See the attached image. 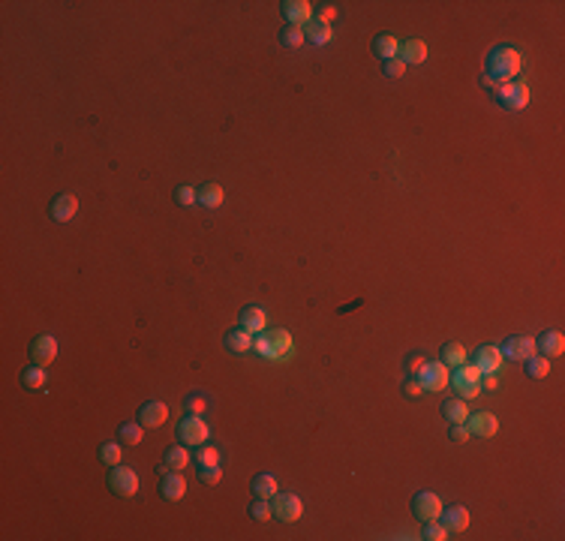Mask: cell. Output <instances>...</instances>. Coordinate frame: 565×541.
I'll use <instances>...</instances> for the list:
<instances>
[{
    "instance_id": "cell-1",
    "label": "cell",
    "mask_w": 565,
    "mask_h": 541,
    "mask_svg": "<svg viewBox=\"0 0 565 541\" xmlns=\"http://www.w3.org/2000/svg\"><path fill=\"white\" fill-rule=\"evenodd\" d=\"M521 73H523V51L521 49L502 42V45H493L488 51V61H484V85L488 87L514 82Z\"/></svg>"
},
{
    "instance_id": "cell-2",
    "label": "cell",
    "mask_w": 565,
    "mask_h": 541,
    "mask_svg": "<svg viewBox=\"0 0 565 541\" xmlns=\"http://www.w3.org/2000/svg\"><path fill=\"white\" fill-rule=\"evenodd\" d=\"M253 352L259 358L280 364V361H289L295 355V340H292V334L286 328H268L253 337Z\"/></svg>"
},
{
    "instance_id": "cell-3",
    "label": "cell",
    "mask_w": 565,
    "mask_h": 541,
    "mask_svg": "<svg viewBox=\"0 0 565 541\" xmlns=\"http://www.w3.org/2000/svg\"><path fill=\"white\" fill-rule=\"evenodd\" d=\"M493 94H496V103H499L502 108H508V111H523V108H529V99H533L529 85L521 82V78L505 82V85H496Z\"/></svg>"
},
{
    "instance_id": "cell-4",
    "label": "cell",
    "mask_w": 565,
    "mask_h": 541,
    "mask_svg": "<svg viewBox=\"0 0 565 541\" xmlns=\"http://www.w3.org/2000/svg\"><path fill=\"white\" fill-rule=\"evenodd\" d=\"M481 367L478 364H460L454 367V373H451V385H454L457 397L463 400H476L481 394Z\"/></svg>"
},
{
    "instance_id": "cell-5",
    "label": "cell",
    "mask_w": 565,
    "mask_h": 541,
    "mask_svg": "<svg viewBox=\"0 0 565 541\" xmlns=\"http://www.w3.org/2000/svg\"><path fill=\"white\" fill-rule=\"evenodd\" d=\"M178 439H180V445H187V448H199V445H205L208 439H211V427H208V421L201 418V415H184V418L178 421Z\"/></svg>"
},
{
    "instance_id": "cell-6",
    "label": "cell",
    "mask_w": 565,
    "mask_h": 541,
    "mask_svg": "<svg viewBox=\"0 0 565 541\" xmlns=\"http://www.w3.org/2000/svg\"><path fill=\"white\" fill-rule=\"evenodd\" d=\"M108 490L115 496H123V499H130V496L139 493V472L132 466H108Z\"/></svg>"
},
{
    "instance_id": "cell-7",
    "label": "cell",
    "mask_w": 565,
    "mask_h": 541,
    "mask_svg": "<svg viewBox=\"0 0 565 541\" xmlns=\"http://www.w3.org/2000/svg\"><path fill=\"white\" fill-rule=\"evenodd\" d=\"M271 509H274V517L280 523H295V521H301V514H304V502H301V496H295V493H274L271 496Z\"/></svg>"
},
{
    "instance_id": "cell-8",
    "label": "cell",
    "mask_w": 565,
    "mask_h": 541,
    "mask_svg": "<svg viewBox=\"0 0 565 541\" xmlns=\"http://www.w3.org/2000/svg\"><path fill=\"white\" fill-rule=\"evenodd\" d=\"M418 379H421V385H424L427 394L445 391L448 382H451V367H445L442 361H427V364L421 367V373H418Z\"/></svg>"
},
{
    "instance_id": "cell-9",
    "label": "cell",
    "mask_w": 565,
    "mask_h": 541,
    "mask_svg": "<svg viewBox=\"0 0 565 541\" xmlns=\"http://www.w3.org/2000/svg\"><path fill=\"white\" fill-rule=\"evenodd\" d=\"M442 509H445L442 499H439L436 493H430V490H418V493L412 496V514H415L421 523H427V521H439Z\"/></svg>"
},
{
    "instance_id": "cell-10",
    "label": "cell",
    "mask_w": 565,
    "mask_h": 541,
    "mask_svg": "<svg viewBox=\"0 0 565 541\" xmlns=\"http://www.w3.org/2000/svg\"><path fill=\"white\" fill-rule=\"evenodd\" d=\"M280 13L292 27H307L310 21L316 18V9H313L310 0H282Z\"/></svg>"
},
{
    "instance_id": "cell-11",
    "label": "cell",
    "mask_w": 565,
    "mask_h": 541,
    "mask_svg": "<svg viewBox=\"0 0 565 541\" xmlns=\"http://www.w3.org/2000/svg\"><path fill=\"white\" fill-rule=\"evenodd\" d=\"M499 352L505 361H526L529 355H535V340L526 334H511L508 340L499 346Z\"/></svg>"
},
{
    "instance_id": "cell-12",
    "label": "cell",
    "mask_w": 565,
    "mask_h": 541,
    "mask_svg": "<svg viewBox=\"0 0 565 541\" xmlns=\"http://www.w3.org/2000/svg\"><path fill=\"white\" fill-rule=\"evenodd\" d=\"M160 496H163L166 502H178V499H184V496H187V478L180 475L178 469L163 472V475H160Z\"/></svg>"
},
{
    "instance_id": "cell-13",
    "label": "cell",
    "mask_w": 565,
    "mask_h": 541,
    "mask_svg": "<svg viewBox=\"0 0 565 541\" xmlns=\"http://www.w3.org/2000/svg\"><path fill=\"white\" fill-rule=\"evenodd\" d=\"M168 421V406L163 400H148L139 409V424L144 430H156V427H163Z\"/></svg>"
},
{
    "instance_id": "cell-14",
    "label": "cell",
    "mask_w": 565,
    "mask_h": 541,
    "mask_svg": "<svg viewBox=\"0 0 565 541\" xmlns=\"http://www.w3.org/2000/svg\"><path fill=\"white\" fill-rule=\"evenodd\" d=\"M466 427H469V433L478 436V439H490V436L499 433V421H496L493 412H469Z\"/></svg>"
},
{
    "instance_id": "cell-15",
    "label": "cell",
    "mask_w": 565,
    "mask_h": 541,
    "mask_svg": "<svg viewBox=\"0 0 565 541\" xmlns=\"http://www.w3.org/2000/svg\"><path fill=\"white\" fill-rule=\"evenodd\" d=\"M30 358H33V364L49 367L51 361L58 358V340H54L51 334H39L37 340L30 343Z\"/></svg>"
},
{
    "instance_id": "cell-16",
    "label": "cell",
    "mask_w": 565,
    "mask_h": 541,
    "mask_svg": "<svg viewBox=\"0 0 565 541\" xmlns=\"http://www.w3.org/2000/svg\"><path fill=\"white\" fill-rule=\"evenodd\" d=\"M535 352L545 355V358H557L565 352V337L562 331H541L535 337Z\"/></svg>"
},
{
    "instance_id": "cell-17",
    "label": "cell",
    "mask_w": 565,
    "mask_h": 541,
    "mask_svg": "<svg viewBox=\"0 0 565 541\" xmlns=\"http://www.w3.org/2000/svg\"><path fill=\"white\" fill-rule=\"evenodd\" d=\"M476 364L481 367V373H502L505 358H502V352H499V346H478Z\"/></svg>"
},
{
    "instance_id": "cell-18",
    "label": "cell",
    "mask_w": 565,
    "mask_h": 541,
    "mask_svg": "<svg viewBox=\"0 0 565 541\" xmlns=\"http://www.w3.org/2000/svg\"><path fill=\"white\" fill-rule=\"evenodd\" d=\"M241 328L250 331L253 337L262 334V331H268V313H265V307H259V304H250V307H244V310H241Z\"/></svg>"
},
{
    "instance_id": "cell-19",
    "label": "cell",
    "mask_w": 565,
    "mask_h": 541,
    "mask_svg": "<svg viewBox=\"0 0 565 541\" xmlns=\"http://www.w3.org/2000/svg\"><path fill=\"white\" fill-rule=\"evenodd\" d=\"M439 523H442L448 533H463V529L469 526V509L466 505H448L439 514Z\"/></svg>"
},
{
    "instance_id": "cell-20",
    "label": "cell",
    "mask_w": 565,
    "mask_h": 541,
    "mask_svg": "<svg viewBox=\"0 0 565 541\" xmlns=\"http://www.w3.org/2000/svg\"><path fill=\"white\" fill-rule=\"evenodd\" d=\"M51 220L54 223H70L75 213H78V199L73 196V193H61V196H54V201H51Z\"/></svg>"
},
{
    "instance_id": "cell-21",
    "label": "cell",
    "mask_w": 565,
    "mask_h": 541,
    "mask_svg": "<svg viewBox=\"0 0 565 541\" xmlns=\"http://www.w3.org/2000/svg\"><path fill=\"white\" fill-rule=\"evenodd\" d=\"M373 54L385 63V61H394L400 54V39L391 37V33H379V37H373Z\"/></svg>"
},
{
    "instance_id": "cell-22",
    "label": "cell",
    "mask_w": 565,
    "mask_h": 541,
    "mask_svg": "<svg viewBox=\"0 0 565 541\" xmlns=\"http://www.w3.org/2000/svg\"><path fill=\"white\" fill-rule=\"evenodd\" d=\"M442 418L448 424H466V418H469V400H463V397L442 400Z\"/></svg>"
},
{
    "instance_id": "cell-23",
    "label": "cell",
    "mask_w": 565,
    "mask_h": 541,
    "mask_svg": "<svg viewBox=\"0 0 565 541\" xmlns=\"http://www.w3.org/2000/svg\"><path fill=\"white\" fill-rule=\"evenodd\" d=\"M397 58H400L406 66H418V63H424V61H427V42H424V39H406Z\"/></svg>"
},
{
    "instance_id": "cell-24",
    "label": "cell",
    "mask_w": 565,
    "mask_h": 541,
    "mask_svg": "<svg viewBox=\"0 0 565 541\" xmlns=\"http://www.w3.org/2000/svg\"><path fill=\"white\" fill-rule=\"evenodd\" d=\"M223 343H225V349H229V352L244 355V352H250V349H253V334L244 331V328H232L229 334L223 337Z\"/></svg>"
},
{
    "instance_id": "cell-25",
    "label": "cell",
    "mask_w": 565,
    "mask_h": 541,
    "mask_svg": "<svg viewBox=\"0 0 565 541\" xmlns=\"http://www.w3.org/2000/svg\"><path fill=\"white\" fill-rule=\"evenodd\" d=\"M223 199H225V189H223L220 184H213V180H208V184L199 187V205H201V208L217 211V208L223 205Z\"/></svg>"
},
{
    "instance_id": "cell-26",
    "label": "cell",
    "mask_w": 565,
    "mask_h": 541,
    "mask_svg": "<svg viewBox=\"0 0 565 541\" xmlns=\"http://www.w3.org/2000/svg\"><path fill=\"white\" fill-rule=\"evenodd\" d=\"M304 39L307 42H313V45H328L334 39V30H331V25H322V21H310L307 27H304Z\"/></svg>"
},
{
    "instance_id": "cell-27",
    "label": "cell",
    "mask_w": 565,
    "mask_h": 541,
    "mask_svg": "<svg viewBox=\"0 0 565 541\" xmlns=\"http://www.w3.org/2000/svg\"><path fill=\"white\" fill-rule=\"evenodd\" d=\"M439 361H442L445 367H460V364H466V349H463V343H442Z\"/></svg>"
},
{
    "instance_id": "cell-28",
    "label": "cell",
    "mask_w": 565,
    "mask_h": 541,
    "mask_svg": "<svg viewBox=\"0 0 565 541\" xmlns=\"http://www.w3.org/2000/svg\"><path fill=\"white\" fill-rule=\"evenodd\" d=\"M166 466L168 469H178V472H184L187 469V464H193V454L187 451V445H172L166 451Z\"/></svg>"
},
{
    "instance_id": "cell-29",
    "label": "cell",
    "mask_w": 565,
    "mask_h": 541,
    "mask_svg": "<svg viewBox=\"0 0 565 541\" xmlns=\"http://www.w3.org/2000/svg\"><path fill=\"white\" fill-rule=\"evenodd\" d=\"M250 487H253L256 496H262V499H271V496L280 490V484H277V478L271 475V472H259V475L250 481Z\"/></svg>"
},
{
    "instance_id": "cell-30",
    "label": "cell",
    "mask_w": 565,
    "mask_h": 541,
    "mask_svg": "<svg viewBox=\"0 0 565 541\" xmlns=\"http://www.w3.org/2000/svg\"><path fill=\"white\" fill-rule=\"evenodd\" d=\"M45 382H49V373H45V367H39V364H33V367H27L25 373H21V385H25L27 391H42Z\"/></svg>"
},
{
    "instance_id": "cell-31",
    "label": "cell",
    "mask_w": 565,
    "mask_h": 541,
    "mask_svg": "<svg viewBox=\"0 0 565 541\" xmlns=\"http://www.w3.org/2000/svg\"><path fill=\"white\" fill-rule=\"evenodd\" d=\"M220 460H223L220 448H217V445H211V442L199 445V448L193 451V464H196V466H217Z\"/></svg>"
},
{
    "instance_id": "cell-32",
    "label": "cell",
    "mask_w": 565,
    "mask_h": 541,
    "mask_svg": "<svg viewBox=\"0 0 565 541\" xmlns=\"http://www.w3.org/2000/svg\"><path fill=\"white\" fill-rule=\"evenodd\" d=\"M550 370H553V367H550V358L538 355V352L526 358V373L533 376V379H547V376H550Z\"/></svg>"
},
{
    "instance_id": "cell-33",
    "label": "cell",
    "mask_w": 565,
    "mask_h": 541,
    "mask_svg": "<svg viewBox=\"0 0 565 541\" xmlns=\"http://www.w3.org/2000/svg\"><path fill=\"white\" fill-rule=\"evenodd\" d=\"M118 439L123 445H142L144 442V427L139 421H130V424H120Z\"/></svg>"
},
{
    "instance_id": "cell-34",
    "label": "cell",
    "mask_w": 565,
    "mask_h": 541,
    "mask_svg": "<svg viewBox=\"0 0 565 541\" xmlns=\"http://www.w3.org/2000/svg\"><path fill=\"white\" fill-rule=\"evenodd\" d=\"M99 460H103L106 466H118L120 460H123L120 442H103V445H99Z\"/></svg>"
},
{
    "instance_id": "cell-35",
    "label": "cell",
    "mask_w": 565,
    "mask_h": 541,
    "mask_svg": "<svg viewBox=\"0 0 565 541\" xmlns=\"http://www.w3.org/2000/svg\"><path fill=\"white\" fill-rule=\"evenodd\" d=\"M280 42L286 45V49H301V45L307 42V39H304V27H292V25H286V27L280 30Z\"/></svg>"
},
{
    "instance_id": "cell-36",
    "label": "cell",
    "mask_w": 565,
    "mask_h": 541,
    "mask_svg": "<svg viewBox=\"0 0 565 541\" xmlns=\"http://www.w3.org/2000/svg\"><path fill=\"white\" fill-rule=\"evenodd\" d=\"M250 517H253V521H259V523L271 521V517H274V509H271V499H262V496H256V502L250 505Z\"/></svg>"
},
{
    "instance_id": "cell-37",
    "label": "cell",
    "mask_w": 565,
    "mask_h": 541,
    "mask_svg": "<svg viewBox=\"0 0 565 541\" xmlns=\"http://www.w3.org/2000/svg\"><path fill=\"white\" fill-rule=\"evenodd\" d=\"M211 406V400L205 397V394H199V391H193L190 397L184 400V409H187V415H201Z\"/></svg>"
},
{
    "instance_id": "cell-38",
    "label": "cell",
    "mask_w": 565,
    "mask_h": 541,
    "mask_svg": "<svg viewBox=\"0 0 565 541\" xmlns=\"http://www.w3.org/2000/svg\"><path fill=\"white\" fill-rule=\"evenodd\" d=\"M448 535H451V533H448V529L439 523V521H427L424 529H421V538H424V541H445Z\"/></svg>"
},
{
    "instance_id": "cell-39",
    "label": "cell",
    "mask_w": 565,
    "mask_h": 541,
    "mask_svg": "<svg viewBox=\"0 0 565 541\" xmlns=\"http://www.w3.org/2000/svg\"><path fill=\"white\" fill-rule=\"evenodd\" d=\"M175 201H178V205L180 208H193V205H199V189L196 187H178L175 189Z\"/></svg>"
},
{
    "instance_id": "cell-40",
    "label": "cell",
    "mask_w": 565,
    "mask_h": 541,
    "mask_svg": "<svg viewBox=\"0 0 565 541\" xmlns=\"http://www.w3.org/2000/svg\"><path fill=\"white\" fill-rule=\"evenodd\" d=\"M199 481L208 484V487H217V484L223 481V469L220 464L217 466H199Z\"/></svg>"
},
{
    "instance_id": "cell-41",
    "label": "cell",
    "mask_w": 565,
    "mask_h": 541,
    "mask_svg": "<svg viewBox=\"0 0 565 541\" xmlns=\"http://www.w3.org/2000/svg\"><path fill=\"white\" fill-rule=\"evenodd\" d=\"M427 364V355H421V352H409V355H406V373H409V376H418V373H421V367Z\"/></svg>"
},
{
    "instance_id": "cell-42",
    "label": "cell",
    "mask_w": 565,
    "mask_h": 541,
    "mask_svg": "<svg viewBox=\"0 0 565 541\" xmlns=\"http://www.w3.org/2000/svg\"><path fill=\"white\" fill-rule=\"evenodd\" d=\"M403 394H406L409 400H418V397H421V394H424L421 379H418V376H409V379H406V382H403Z\"/></svg>"
},
{
    "instance_id": "cell-43",
    "label": "cell",
    "mask_w": 565,
    "mask_h": 541,
    "mask_svg": "<svg viewBox=\"0 0 565 541\" xmlns=\"http://www.w3.org/2000/svg\"><path fill=\"white\" fill-rule=\"evenodd\" d=\"M337 15H340V13H337L334 4H322L319 9H316V21H322V25H334Z\"/></svg>"
},
{
    "instance_id": "cell-44",
    "label": "cell",
    "mask_w": 565,
    "mask_h": 541,
    "mask_svg": "<svg viewBox=\"0 0 565 541\" xmlns=\"http://www.w3.org/2000/svg\"><path fill=\"white\" fill-rule=\"evenodd\" d=\"M448 439L451 442H469L472 433H469L466 424H448Z\"/></svg>"
},
{
    "instance_id": "cell-45",
    "label": "cell",
    "mask_w": 565,
    "mask_h": 541,
    "mask_svg": "<svg viewBox=\"0 0 565 541\" xmlns=\"http://www.w3.org/2000/svg\"><path fill=\"white\" fill-rule=\"evenodd\" d=\"M403 73H406V63H403L400 58L385 61V75H388V78H403Z\"/></svg>"
},
{
    "instance_id": "cell-46",
    "label": "cell",
    "mask_w": 565,
    "mask_h": 541,
    "mask_svg": "<svg viewBox=\"0 0 565 541\" xmlns=\"http://www.w3.org/2000/svg\"><path fill=\"white\" fill-rule=\"evenodd\" d=\"M499 388V373H484L481 376V391H496Z\"/></svg>"
}]
</instances>
